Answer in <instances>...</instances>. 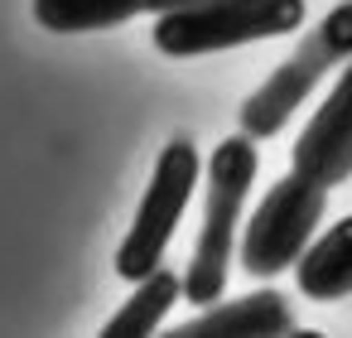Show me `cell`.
Returning <instances> with one entry per match:
<instances>
[{"label": "cell", "instance_id": "cell-1", "mask_svg": "<svg viewBox=\"0 0 352 338\" xmlns=\"http://www.w3.org/2000/svg\"><path fill=\"white\" fill-rule=\"evenodd\" d=\"M203 174H208L203 227H198V242H193V256H188V271H184V299L188 304H217L222 290H227L232 256H236V218H241L251 179H256V145H251V136L241 131V136L222 140L208 155Z\"/></svg>", "mask_w": 352, "mask_h": 338}, {"label": "cell", "instance_id": "cell-5", "mask_svg": "<svg viewBox=\"0 0 352 338\" xmlns=\"http://www.w3.org/2000/svg\"><path fill=\"white\" fill-rule=\"evenodd\" d=\"M328 213V189L304 179L299 169H289L265 198L261 208L246 218L241 232V271L256 280H270L280 271H289L299 261V251L314 242L318 222Z\"/></svg>", "mask_w": 352, "mask_h": 338}, {"label": "cell", "instance_id": "cell-10", "mask_svg": "<svg viewBox=\"0 0 352 338\" xmlns=\"http://www.w3.org/2000/svg\"><path fill=\"white\" fill-rule=\"evenodd\" d=\"M184 295V275H174V271H150V275H140L135 280V295L107 319V338H145V333H155L160 328V319L169 314V304Z\"/></svg>", "mask_w": 352, "mask_h": 338}, {"label": "cell", "instance_id": "cell-4", "mask_svg": "<svg viewBox=\"0 0 352 338\" xmlns=\"http://www.w3.org/2000/svg\"><path fill=\"white\" fill-rule=\"evenodd\" d=\"M198 174H203V160L193 150V140H169L155 160V174H150V189L131 218V232L121 237V251H116V275L121 280H140L150 271L164 266V251H169V237L188 208V198L198 193Z\"/></svg>", "mask_w": 352, "mask_h": 338}, {"label": "cell", "instance_id": "cell-7", "mask_svg": "<svg viewBox=\"0 0 352 338\" xmlns=\"http://www.w3.org/2000/svg\"><path fill=\"white\" fill-rule=\"evenodd\" d=\"M294 333V309L280 290H256L227 304H208V314L174 328V338H275Z\"/></svg>", "mask_w": 352, "mask_h": 338}, {"label": "cell", "instance_id": "cell-2", "mask_svg": "<svg viewBox=\"0 0 352 338\" xmlns=\"http://www.w3.org/2000/svg\"><path fill=\"white\" fill-rule=\"evenodd\" d=\"M155 49L169 59H198L261 39L294 34L304 25V0H193L155 15Z\"/></svg>", "mask_w": 352, "mask_h": 338}, {"label": "cell", "instance_id": "cell-6", "mask_svg": "<svg viewBox=\"0 0 352 338\" xmlns=\"http://www.w3.org/2000/svg\"><path fill=\"white\" fill-rule=\"evenodd\" d=\"M289 169H299L304 179H314L323 189H338L352 179V59H347L342 78L333 83V92L309 116L304 136L294 140Z\"/></svg>", "mask_w": 352, "mask_h": 338}, {"label": "cell", "instance_id": "cell-8", "mask_svg": "<svg viewBox=\"0 0 352 338\" xmlns=\"http://www.w3.org/2000/svg\"><path fill=\"white\" fill-rule=\"evenodd\" d=\"M193 0H34V20L49 34H82V30H111L135 15H169Z\"/></svg>", "mask_w": 352, "mask_h": 338}, {"label": "cell", "instance_id": "cell-3", "mask_svg": "<svg viewBox=\"0 0 352 338\" xmlns=\"http://www.w3.org/2000/svg\"><path fill=\"white\" fill-rule=\"evenodd\" d=\"M352 59V0H342V6H333L314 34L241 102V131L251 140H265V136H280L289 126V116L304 107V97L338 68Z\"/></svg>", "mask_w": 352, "mask_h": 338}, {"label": "cell", "instance_id": "cell-9", "mask_svg": "<svg viewBox=\"0 0 352 338\" xmlns=\"http://www.w3.org/2000/svg\"><path fill=\"white\" fill-rule=\"evenodd\" d=\"M294 275H299V295H309V299L328 304V299L352 295V213L299 251Z\"/></svg>", "mask_w": 352, "mask_h": 338}]
</instances>
